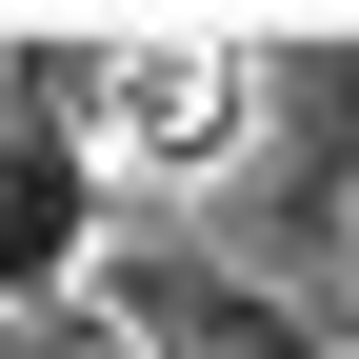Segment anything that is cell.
Segmentation results:
<instances>
[{
	"label": "cell",
	"instance_id": "3957f363",
	"mask_svg": "<svg viewBox=\"0 0 359 359\" xmlns=\"http://www.w3.org/2000/svg\"><path fill=\"white\" fill-rule=\"evenodd\" d=\"M100 299H120L140 359H320V320H299L280 280H240V259H200V240H120Z\"/></svg>",
	"mask_w": 359,
	"mask_h": 359
},
{
	"label": "cell",
	"instance_id": "6da1fadb",
	"mask_svg": "<svg viewBox=\"0 0 359 359\" xmlns=\"http://www.w3.org/2000/svg\"><path fill=\"white\" fill-rule=\"evenodd\" d=\"M100 219H120V180H100V80L40 60L20 100H0V299H80V280H100Z\"/></svg>",
	"mask_w": 359,
	"mask_h": 359
},
{
	"label": "cell",
	"instance_id": "7a4b0ae2",
	"mask_svg": "<svg viewBox=\"0 0 359 359\" xmlns=\"http://www.w3.org/2000/svg\"><path fill=\"white\" fill-rule=\"evenodd\" d=\"M100 140H120V180H219L259 140V60L240 40H120L100 60Z\"/></svg>",
	"mask_w": 359,
	"mask_h": 359
}]
</instances>
